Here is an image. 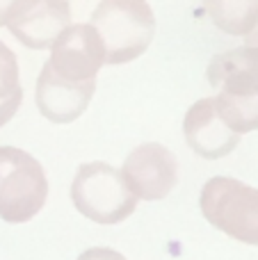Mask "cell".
<instances>
[{"instance_id":"5b68a950","label":"cell","mask_w":258,"mask_h":260,"mask_svg":"<svg viewBox=\"0 0 258 260\" xmlns=\"http://www.w3.org/2000/svg\"><path fill=\"white\" fill-rule=\"evenodd\" d=\"M105 64V46L91 25H69L50 46V59L46 67L67 82H91Z\"/></svg>"},{"instance_id":"9a60e30c","label":"cell","mask_w":258,"mask_h":260,"mask_svg":"<svg viewBox=\"0 0 258 260\" xmlns=\"http://www.w3.org/2000/svg\"><path fill=\"white\" fill-rule=\"evenodd\" d=\"M245 46H249V48H256L258 50V23L254 25V30H251L249 35L245 37Z\"/></svg>"},{"instance_id":"277c9868","label":"cell","mask_w":258,"mask_h":260,"mask_svg":"<svg viewBox=\"0 0 258 260\" xmlns=\"http://www.w3.org/2000/svg\"><path fill=\"white\" fill-rule=\"evenodd\" d=\"M46 171L30 153L0 146V217L7 224L30 221L46 206Z\"/></svg>"},{"instance_id":"7c38bea8","label":"cell","mask_w":258,"mask_h":260,"mask_svg":"<svg viewBox=\"0 0 258 260\" xmlns=\"http://www.w3.org/2000/svg\"><path fill=\"white\" fill-rule=\"evenodd\" d=\"M23 101L16 55L0 41V128L16 114Z\"/></svg>"},{"instance_id":"4fadbf2b","label":"cell","mask_w":258,"mask_h":260,"mask_svg":"<svg viewBox=\"0 0 258 260\" xmlns=\"http://www.w3.org/2000/svg\"><path fill=\"white\" fill-rule=\"evenodd\" d=\"M37 5L39 0H0V27L14 25L23 16H27Z\"/></svg>"},{"instance_id":"3957f363","label":"cell","mask_w":258,"mask_h":260,"mask_svg":"<svg viewBox=\"0 0 258 260\" xmlns=\"http://www.w3.org/2000/svg\"><path fill=\"white\" fill-rule=\"evenodd\" d=\"M199 208L210 226L242 244L258 247V189L229 176L204 185Z\"/></svg>"},{"instance_id":"9c48e42d","label":"cell","mask_w":258,"mask_h":260,"mask_svg":"<svg viewBox=\"0 0 258 260\" xmlns=\"http://www.w3.org/2000/svg\"><path fill=\"white\" fill-rule=\"evenodd\" d=\"M208 80L219 96L258 99V50L242 46L215 55L208 67Z\"/></svg>"},{"instance_id":"ba28073f","label":"cell","mask_w":258,"mask_h":260,"mask_svg":"<svg viewBox=\"0 0 258 260\" xmlns=\"http://www.w3.org/2000/svg\"><path fill=\"white\" fill-rule=\"evenodd\" d=\"M96 91V80L91 82H67L53 76L48 67L44 64L39 80H37L35 101L39 112L53 123H71L87 110L91 96Z\"/></svg>"},{"instance_id":"7a4b0ae2","label":"cell","mask_w":258,"mask_h":260,"mask_svg":"<svg viewBox=\"0 0 258 260\" xmlns=\"http://www.w3.org/2000/svg\"><path fill=\"white\" fill-rule=\"evenodd\" d=\"M71 201L82 217L103 226L128 219L137 208L135 194L123 183L121 171L105 162H87L71 183Z\"/></svg>"},{"instance_id":"8fae6325","label":"cell","mask_w":258,"mask_h":260,"mask_svg":"<svg viewBox=\"0 0 258 260\" xmlns=\"http://www.w3.org/2000/svg\"><path fill=\"white\" fill-rule=\"evenodd\" d=\"M215 27L231 37H247L258 23V0H204Z\"/></svg>"},{"instance_id":"6da1fadb","label":"cell","mask_w":258,"mask_h":260,"mask_svg":"<svg viewBox=\"0 0 258 260\" xmlns=\"http://www.w3.org/2000/svg\"><path fill=\"white\" fill-rule=\"evenodd\" d=\"M91 27L105 46V64H126L149 48L155 16L146 0H101Z\"/></svg>"},{"instance_id":"30bf717a","label":"cell","mask_w":258,"mask_h":260,"mask_svg":"<svg viewBox=\"0 0 258 260\" xmlns=\"http://www.w3.org/2000/svg\"><path fill=\"white\" fill-rule=\"evenodd\" d=\"M69 21H71L69 0H39V5L27 16L9 25V30L23 46L32 50H44L50 48L55 39L67 30Z\"/></svg>"},{"instance_id":"52a82bcc","label":"cell","mask_w":258,"mask_h":260,"mask_svg":"<svg viewBox=\"0 0 258 260\" xmlns=\"http://www.w3.org/2000/svg\"><path fill=\"white\" fill-rule=\"evenodd\" d=\"M183 133L197 155L206 160L224 157L240 144V135L233 133L215 110L213 99H201L187 110Z\"/></svg>"},{"instance_id":"8992f818","label":"cell","mask_w":258,"mask_h":260,"mask_svg":"<svg viewBox=\"0 0 258 260\" xmlns=\"http://www.w3.org/2000/svg\"><path fill=\"white\" fill-rule=\"evenodd\" d=\"M121 176L135 199L160 201L176 187L178 162L176 155L163 144H140L126 157Z\"/></svg>"},{"instance_id":"5bb4252c","label":"cell","mask_w":258,"mask_h":260,"mask_svg":"<svg viewBox=\"0 0 258 260\" xmlns=\"http://www.w3.org/2000/svg\"><path fill=\"white\" fill-rule=\"evenodd\" d=\"M78 260H126L119 251L114 249H108V247H94V249H87L82 251Z\"/></svg>"}]
</instances>
